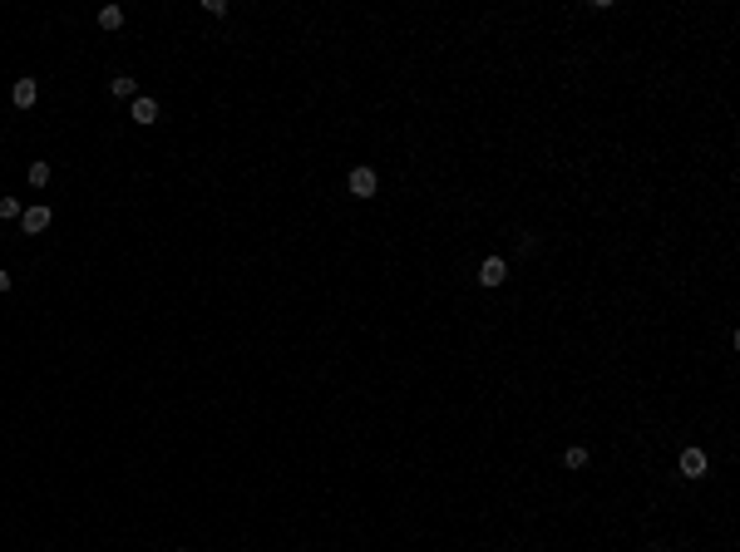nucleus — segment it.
Listing matches in <instances>:
<instances>
[{
    "mask_svg": "<svg viewBox=\"0 0 740 552\" xmlns=\"http://www.w3.org/2000/svg\"><path fill=\"white\" fill-rule=\"evenodd\" d=\"M375 183H380L375 168H350V193L355 198H375Z\"/></svg>",
    "mask_w": 740,
    "mask_h": 552,
    "instance_id": "f257e3e1",
    "label": "nucleus"
},
{
    "mask_svg": "<svg viewBox=\"0 0 740 552\" xmlns=\"http://www.w3.org/2000/svg\"><path fill=\"white\" fill-rule=\"evenodd\" d=\"M504 276H509V261L504 257H489L479 266V286H504Z\"/></svg>",
    "mask_w": 740,
    "mask_h": 552,
    "instance_id": "f03ea898",
    "label": "nucleus"
},
{
    "mask_svg": "<svg viewBox=\"0 0 740 552\" xmlns=\"http://www.w3.org/2000/svg\"><path fill=\"white\" fill-rule=\"evenodd\" d=\"M50 222H55V213H50V208H25V213H20V227H25V232H35V237H40Z\"/></svg>",
    "mask_w": 740,
    "mask_h": 552,
    "instance_id": "7ed1b4c3",
    "label": "nucleus"
},
{
    "mask_svg": "<svg viewBox=\"0 0 740 552\" xmlns=\"http://www.w3.org/2000/svg\"><path fill=\"white\" fill-rule=\"evenodd\" d=\"M681 478H706V454L701 449H686L681 454Z\"/></svg>",
    "mask_w": 740,
    "mask_h": 552,
    "instance_id": "20e7f679",
    "label": "nucleus"
},
{
    "mask_svg": "<svg viewBox=\"0 0 740 552\" xmlns=\"http://www.w3.org/2000/svg\"><path fill=\"white\" fill-rule=\"evenodd\" d=\"M10 99H15V109H30V104L40 99V84H35V79H20V84L10 89Z\"/></svg>",
    "mask_w": 740,
    "mask_h": 552,
    "instance_id": "39448f33",
    "label": "nucleus"
},
{
    "mask_svg": "<svg viewBox=\"0 0 740 552\" xmlns=\"http://www.w3.org/2000/svg\"><path fill=\"white\" fill-rule=\"evenodd\" d=\"M133 123H158V104L143 99V94H133Z\"/></svg>",
    "mask_w": 740,
    "mask_h": 552,
    "instance_id": "423d86ee",
    "label": "nucleus"
},
{
    "mask_svg": "<svg viewBox=\"0 0 740 552\" xmlns=\"http://www.w3.org/2000/svg\"><path fill=\"white\" fill-rule=\"evenodd\" d=\"M109 94H114V99H133V79H128V74H114V79H109Z\"/></svg>",
    "mask_w": 740,
    "mask_h": 552,
    "instance_id": "0eeeda50",
    "label": "nucleus"
},
{
    "mask_svg": "<svg viewBox=\"0 0 740 552\" xmlns=\"http://www.w3.org/2000/svg\"><path fill=\"white\" fill-rule=\"evenodd\" d=\"M99 25H104V30H118V25H123V10H118V5H104V10H99Z\"/></svg>",
    "mask_w": 740,
    "mask_h": 552,
    "instance_id": "6e6552de",
    "label": "nucleus"
},
{
    "mask_svg": "<svg viewBox=\"0 0 740 552\" xmlns=\"http://www.w3.org/2000/svg\"><path fill=\"white\" fill-rule=\"evenodd\" d=\"M30 183L45 188V183H50V163H30Z\"/></svg>",
    "mask_w": 740,
    "mask_h": 552,
    "instance_id": "1a4fd4ad",
    "label": "nucleus"
},
{
    "mask_svg": "<svg viewBox=\"0 0 740 552\" xmlns=\"http://www.w3.org/2000/svg\"><path fill=\"white\" fill-rule=\"evenodd\" d=\"M563 463H568V468H587V449H568Z\"/></svg>",
    "mask_w": 740,
    "mask_h": 552,
    "instance_id": "9d476101",
    "label": "nucleus"
},
{
    "mask_svg": "<svg viewBox=\"0 0 740 552\" xmlns=\"http://www.w3.org/2000/svg\"><path fill=\"white\" fill-rule=\"evenodd\" d=\"M0 218H20V203L15 198H0Z\"/></svg>",
    "mask_w": 740,
    "mask_h": 552,
    "instance_id": "9b49d317",
    "label": "nucleus"
},
{
    "mask_svg": "<svg viewBox=\"0 0 740 552\" xmlns=\"http://www.w3.org/2000/svg\"><path fill=\"white\" fill-rule=\"evenodd\" d=\"M0 291H10V271H0Z\"/></svg>",
    "mask_w": 740,
    "mask_h": 552,
    "instance_id": "f8f14e48",
    "label": "nucleus"
}]
</instances>
